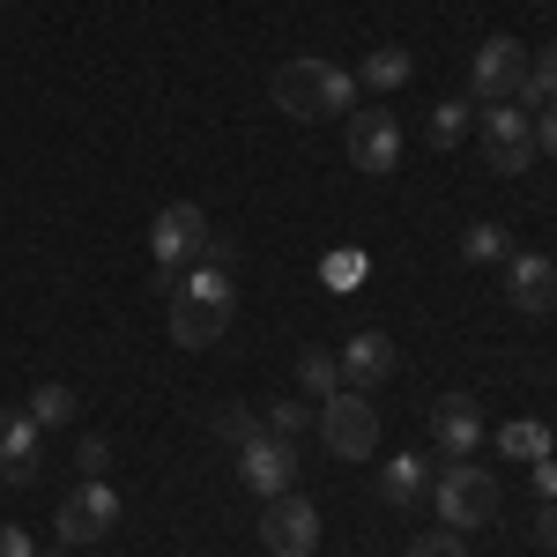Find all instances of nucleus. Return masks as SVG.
Listing matches in <instances>:
<instances>
[{"label":"nucleus","mask_w":557,"mask_h":557,"mask_svg":"<svg viewBox=\"0 0 557 557\" xmlns=\"http://www.w3.org/2000/svg\"><path fill=\"white\" fill-rule=\"evenodd\" d=\"M209 215L194 209V201H172V209H157V223H149V253H157V268L164 275H178L186 260H201L209 253Z\"/></svg>","instance_id":"7"},{"label":"nucleus","mask_w":557,"mask_h":557,"mask_svg":"<svg viewBox=\"0 0 557 557\" xmlns=\"http://www.w3.org/2000/svg\"><path fill=\"white\" fill-rule=\"evenodd\" d=\"M431 446H438L446 461H475V446H483V409H475L469 394H438V401H431Z\"/></svg>","instance_id":"12"},{"label":"nucleus","mask_w":557,"mask_h":557,"mask_svg":"<svg viewBox=\"0 0 557 557\" xmlns=\"http://www.w3.org/2000/svg\"><path fill=\"white\" fill-rule=\"evenodd\" d=\"M431 506H438V520L454 535H469L483 520H498V475L475 469V461H446V469L431 475Z\"/></svg>","instance_id":"3"},{"label":"nucleus","mask_w":557,"mask_h":557,"mask_svg":"<svg viewBox=\"0 0 557 557\" xmlns=\"http://www.w3.org/2000/svg\"><path fill=\"white\" fill-rule=\"evenodd\" d=\"M320 446L335 461H372L380 454V409L364 401V386H343L320 401Z\"/></svg>","instance_id":"4"},{"label":"nucleus","mask_w":557,"mask_h":557,"mask_svg":"<svg viewBox=\"0 0 557 557\" xmlns=\"http://www.w3.org/2000/svg\"><path fill=\"white\" fill-rule=\"evenodd\" d=\"M75 409H83V401H75V386H60V380H45L38 394H30V424H38V431L75 424Z\"/></svg>","instance_id":"21"},{"label":"nucleus","mask_w":557,"mask_h":557,"mask_svg":"<svg viewBox=\"0 0 557 557\" xmlns=\"http://www.w3.org/2000/svg\"><path fill=\"white\" fill-rule=\"evenodd\" d=\"M401 149H409V134H401V120H394L386 104H364V112H349V164H357V172L386 178L394 164H401Z\"/></svg>","instance_id":"8"},{"label":"nucleus","mask_w":557,"mask_h":557,"mask_svg":"<svg viewBox=\"0 0 557 557\" xmlns=\"http://www.w3.org/2000/svg\"><path fill=\"white\" fill-rule=\"evenodd\" d=\"M75 469H83V483H89V475H104V469H112V446H104V438H83V446H75Z\"/></svg>","instance_id":"26"},{"label":"nucleus","mask_w":557,"mask_h":557,"mask_svg":"<svg viewBox=\"0 0 557 557\" xmlns=\"http://www.w3.org/2000/svg\"><path fill=\"white\" fill-rule=\"evenodd\" d=\"M260 543H268V557H312V550H320V513H312V498H298V491L268 498V513H260Z\"/></svg>","instance_id":"9"},{"label":"nucleus","mask_w":557,"mask_h":557,"mask_svg":"<svg viewBox=\"0 0 557 557\" xmlns=\"http://www.w3.org/2000/svg\"><path fill=\"white\" fill-rule=\"evenodd\" d=\"M409 557H469V543H461L454 528H438V535H417V543H409Z\"/></svg>","instance_id":"24"},{"label":"nucleus","mask_w":557,"mask_h":557,"mask_svg":"<svg viewBox=\"0 0 557 557\" xmlns=\"http://www.w3.org/2000/svg\"><path fill=\"white\" fill-rule=\"evenodd\" d=\"M528 475H535V498H557V461H550V454L528 461Z\"/></svg>","instance_id":"30"},{"label":"nucleus","mask_w":557,"mask_h":557,"mask_svg":"<svg viewBox=\"0 0 557 557\" xmlns=\"http://www.w3.org/2000/svg\"><path fill=\"white\" fill-rule=\"evenodd\" d=\"M112 520H120V491H112L104 475H89L83 491L60 506L52 528H60V543H67V550H83V543H97V535H112Z\"/></svg>","instance_id":"11"},{"label":"nucleus","mask_w":557,"mask_h":557,"mask_svg":"<svg viewBox=\"0 0 557 557\" xmlns=\"http://www.w3.org/2000/svg\"><path fill=\"white\" fill-rule=\"evenodd\" d=\"M0 557H38V550H30V535H23V528H8V520H0Z\"/></svg>","instance_id":"31"},{"label":"nucleus","mask_w":557,"mask_h":557,"mask_svg":"<svg viewBox=\"0 0 557 557\" xmlns=\"http://www.w3.org/2000/svg\"><path fill=\"white\" fill-rule=\"evenodd\" d=\"M498 454H513V461H543V454H550V424H543V417H513V424H498Z\"/></svg>","instance_id":"19"},{"label":"nucleus","mask_w":557,"mask_h":557,"mask_svg":"<svg viewBox=\"0 0 557 557\" xmlns=\"http://www.w3.org/2000/svg\"><path fill=\"white\" fill-rule=\"evenodd\" d=\"M268 97H275V112H290V120H335V112H349L357 104V75L349 67H335V60H283L275 67V83H268Z\"/></svg>","instance_id":"2"},{"label":"nucleus","mask_w":557,"mask_h":557,"mask_svg":"<svg viewBox=\"0 0 557 557\" xmlns=\"http://www.w3.org/2000/svg\"><path fill=\"white\" fill-rule=\"evenodd\" d=\"M327 275H335V290H357V275H364V253H335V260H327Z\"/></svg>","instance_id":"28"},{"label":"nucleus","mask_w":557,"mask_h":557,"mask_svg":"<svg viewBox=\"0 0 557 557\" xmlns=\"http://www.w3.org/2000/svg\"><path fill=\"white\" fill-rule=\"evenodd\" d=\"M394 372V343H386L380 327H357L343 343V386H380Z\"/></svg>","instance_id":"15"},{"label":"nucleus","mask_w":557,"mask_h":557,"mask_svg":"<svg viewBox=\"0 0 557 557\" xmlns=\"http://www.w3.org/2000/svg\"><path fill=\"white\" fill-rule=\"evenodd\" d=\"M506 253H513L506 223H469V231H461V260H475V268H483V260H498V268H506Z\"/></svg>","instance_id":"22"},{"label":"nucleus","mask_w":557,"mask_h":557,"mask_svg":"<svg viewBox=\"0 0 557 557\" xmlns=\"http://www.w3.org/2000/svg\"><path fill=\"white\" fill-rule=\"evenodd\" d=\"M45 557H67V543H60V550H45Z\"/></svg>","instance_id":"33"},{"label":"nucleus","mask_w":557,"mask_h":557,"mask_svg":"<svg viewBox=\"0 0 557 557\" xmlns=\"http://www.w3.org/2000/svg\"><path fill=\"white\" fill-rule=\"evenodd\" d=\"M535 157H550V164H557V104L535 112Z\"/></svg>","instance_id":"27"},{"label":"nucleus","mask_w":557,"mask_h":557,"mask_svg":"<svg viewBox=\"0 0 557 557\" xmlns=\"http://www.w3.org/2000/svg\"><path fill=\"white\" fill-rule=\"evenodd\" d=\"M238 483H246L253 498H283V491H298V438L253 431V438L238 446Z\"/></svg>","instance_id":"5"},{"label":"nucleus","mask_w":557,"mask_h":557,"mask_svg":"<svg viewBox=\"0 0 557 557\" xmlns=\"http://www.w3.org/2000/svg\"><path fill=\"white\" fill-rule=\"evenodd\" d=\"M469 83L483 104H520V83H528V45L520 38H483L475 45V60H469Z\"/></svg>","instance_id":"6"},{"label":"nucleus","mask_w":557,"mask_h":557,"mask_svg":"<svg viewBox=\"0 0 557 557\" xmlns=\"http://www.w3.org/2000/svg\"><path fill=\"white\" fill-rule=\"evenodd\" d=\"M409 75H417V52H409V45H372V52L357 60V89H380V97L401 89Z\"/></svg>","instance_id":"16"},{"label":"nucleus","mask_w":557,"mask_h":557,"mask_svg":"<svg viewBox=\"0 0 557 557\" xmlns=\"http://www.w3.org/2000/svg\"><path fill=\"white\" fill-rule=\"evenodd\" d=\"M431 491V469L417 461V454H394V461H380V506H417Z\"/></svg>","instance_id":"17"},{"label":"nucleus","mask_w":557,"mask_h":557,"mask_svg":"<svg viewBox=\"0 0 557 557\" xmlns=\"http://www.w3.org/2000/svg\"><path fill=\"white\" fill-rule=\"evenodd\" d=\"M483 157H491V172H528L535 164V120L520 112V104H483Z\"/></svg>","instance_id":"10"},{"label":"nucleus","mask_w":557,"mask_h":557,"mask_svg":"<svg viewBox=\"0 0 557 557\" xmlns=\"http://www.w3.org/2000/svg\"><path fill=\"white\" fill-rule=\"evenodd\" d=\"M520 104H557V45L528 52V83H520Z\"/></svg>","instance_id":"23"},{"label":"nucleus","mask_w":557,"mask_h":557,"mask_svg":"<svg viewBox=\"0 0 557 557\" xmlns=\"http://www.w3.org/2000/svg\"><path fill=\"white\" fill-rule=\"evenodd\" d=\"M535 535H543V543L557 550V498H543V513H535Z\"/></svg>","instance_id":"32"},{"label":"nucleus","mask_w":557,"mask_h":557,"mask_svg":"<svg viewBox=\"0 0 557 557\" xmlns=\"http://www.w3.org/2000/svg\"><path fill=\"white\" fill-rule=\"evenodd\" d=\"M253 431H260V417H253V409H231V417H223V438H238V446H246Z\"/></svg>","instance_id":"29"},{"label":"nucleus","mask_w":557,"mask_h":557,"mask_svg":"<svg viewBox=\"0 0 557 557\" xmlns=\"http://www.w3.org/2000/svg\"><path fill=\"white\" fill-rule=\"evenodd\" d=\"M506 298H513V312H550L557 305V260L550 253H506Z\"/></svg>","instance_id":"13"},{"label":"nucleus","mask_w":557,"mask_h":557,"mask_svg":"<svg viewBox=\"0 0 557 557\" xmlns=\"http://www.w3.org/2000/svg\"><path fill=\"white\" fill-rule=\"evenodd\" d=\"M298 386H305V401H327V394H343V357H327V349H305V357H298Z\"/></svg>","instance_id":"20"},{"label":"nucleus","mask_w":557,"mask_h":557,"mask_svg":"<svg viewBox=\"0 0 557 557\" xmlns=\"http://www.w3.org/2000/svg\"><path fill=\"white\" fill-rule=\"evenodd\" d=\"M469 127H475V97H438V104H431V120H424L431 149H461Z\"/></svg>","instance_id":"18"},{"label":"nucleus","mask_w":557,"mask_h":557,"mask_svg":"<svg viewBox=\"0 0 557 557\" xmlns=\"http://www.w3.org/2000/svg\"><path fill=\"white\" fill-rule=\"evenodd\" d=\"M231 320H238V283H231V268L194 260V268L178 275V290H172V343L209 349V343L231 335Z\"/></svg>","instance_id":"1"},{"label":"nucleus","mask_w":557,"mask_h":557,"mask_svg":"<svg viewBox=\"0 0 557 557\" xmlns=\"http://www.w3.org/2000/svg\"><path fill=\"white\" fill-rule=\"evenodd\" d=\"M260 431H275V438H305V409H298V401H275Z\"/></svg>","instance_id":"25"},{"label":"nucleus","mask_w":557,"mask_h":557,"mask_svg":"<svg viewBox=\"0 0 557 557\" xmlns=\"http://www.w3.org/2000/svg\"><path fill=\"white\" fill-rule=\"evenodd\" d=\"M38 438L45 431L30 424V409H0V475L8 483H30L38 475Z\"/></svg>","instance_id":"14"}]
</instances>
